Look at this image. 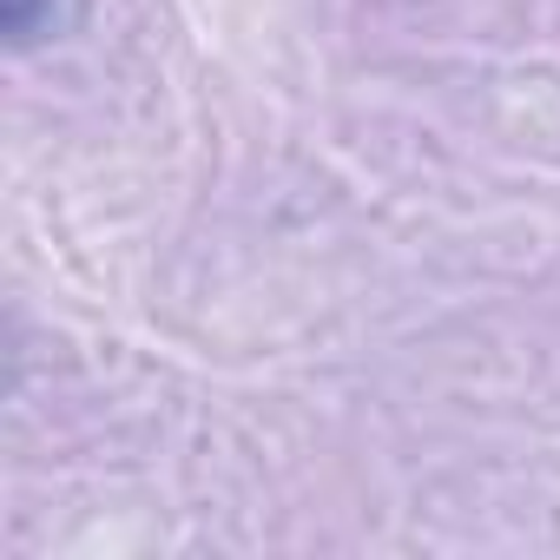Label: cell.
<instances>
[{
  "instance_id": "cell-1",
  "label": "cell",
  "mask_w": 560,
  "mask_h": 560,
  "mask_svg": "<svg viewBox=\"0 0 560 560\" xmlns=\"http://www.w3.org/2000/svg\"><path fill=\"white\" fill-rule=\"evenodd\" d=\"M73 21V0H0V27L14 47H40Z\"/></svg>"
}]
</instances>
